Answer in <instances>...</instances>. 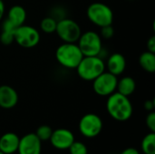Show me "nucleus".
Returning a JSON list of instances; mask_svg holds the SVG:
<instances>
[{
  "label": "nucleus",
  "instance_id": "1",
  "mask_svg": "<svg viewBox=\"0 0 155 154\" xmlns=\"http://www.w3.org/2000/svg\"><path fill=\"white\" fill-rule=\"evenodd\" d=\"M106 110L109 115L118 122L128 121L134 113L133 104L129 97L114 92L108 96L106 101Z\"/></svg>",
  "mask_w": 155,
  "mask_h": 154
},
{
  "label": "nucleus",
  "instance_id": "2",
  "mask_svg": "<svg viewBox=\"0 0 155 154\" xmlns=\"http://www.w3.org/2000/svg\"><path fill=\"white\" fill-rule=\"evenodd\" d=\"M84 55L76 43H64L55 51L57 62L64 68L75 69Z\"/></svg>",
  "mask_w": 155,
  "mask_h": 154
},
{
  "label": "nucleus",
  "instance_id": "3",
  "mask_svg": "<svg viewBox=\"0 0 155 154\" xmlns=\"http://www.w3.org/2000/svg\"><path fill=\"white\" fill-rule=\"evenodd\" d=\"M75 70L81 79L94 81L105 71V63L101 56H84Z\"/></svg>",
  "mask_w": 155,
  "mask_h": 154
},
{
  "label": "nucleus",
  "instance_id": "4",
  "mask_svg": "<svg viewBox=\"0 0 155 154\" xmlns=\"http://www.w3.org/2000/svg\"><path fill=\"white\" fill-rule=\"evenodd\" d=\"M86 15L94 25L100 28L113 25L114 22V12L112 8L101 2L91 4L87 7Z\"/></svg>",
  "mask_w": 155,
  "mask_h": 154
},
{
  "label": "nucleus",
  "instance_id": "5",
  "mask_svg": "<svg viewBox=\"0 0 155 154\" xmlns=\"http://www.w3.org/2000/svg\"><path fill=\"white\" fill-rule=\"evenodd\" d=\"M76 43L84 56H99L103 51L102 37L94 31L82 33Z\"/></svg>",
  "mask_w": 155,
  "mask_h": 154
},
{
  "label": "nucleus",
  "instance_id": "6",
  "mask_svg": "<svg viewBox=\"0 0 155 154\" xmlns=\"http://www.w3.org/2000/svg\"><path fill=\"white\" fill-rule=\"evenodd\" d=\"M55 33L64 43H76L82 34V30L76 21L63 18L57 21Z\"/></svg>",
  "mask_w": 155,
  "mask_h": 154
},
{
  "label": "nucleus",
  "instance_id": "7",
  "mask_svg": "<svg viewBox=\"0 0 155 154\" xmlns=\"http://www.w3.org/2000/svg\"><path fill=\"white\" fill-rule=\"evenodd\" d=\"M14 36L15 42L24 48H33L40 42L39 31L36 28L25 24L15 28Z\"/></svg>",
  "mask_w": 155,
  "mask_h": 154
},
{
  "label": "nucleus",
  "instance_id": "8",
  "mask_svg": "<svg viewBox=\"0 0 155 154\" xmlns=\"http://www.w3.org/2000/svg\"><path fill=\"white\" fill-rule=\"evenodd\" d=\"M93 82L94 92L99 96H109L116 92L118 78L109 72H104Z\"/></svg>",
  "mask_w": 155,
  "mask_h": 154
},
{
  "label": "nucleus",
  "instance_id": "9",
  "mask_svg": "<svg viewBox=\"0 0 155 154\" xmlns=\"http://www.w3.org/2000/svg\"><path fill=\"white\" fill-rule=\"evenodd\" d=\"M78 127L83 136L89 139L95 138L103 130V121L95 113H86L81 118Z\"/></svg>",
  "mask_w": 155,
  "mask_h": 154
},
{
  "label": "nucleus",
  "instance_id": "10",
  "mask_svg": "<svg viewBox=\"0 0 155 154\" xmlns=\"http://www.w3.org/2000/svg\"><path fill=\"white\" fill-rule=\"evenodd\" d=\"M49 141L52 146L57 150H68L75 140L74 133L70 130L60 128L53 131Z\"/></svg>",
  "mask_w": 155,
  "mask_h": 154
},
{
  "label": "nucleus",
  "instance_id": "11",
  "mask_svg": "<svg viewBox=\"0 0 155 154\" xmlns=\"http://www.w3.org/2000/svg\"><path fill=\"white\" fill-rule=\"evenodd\" d=\"M17 152L19 154H41L42 142L35 133H27L20 138Z\"/></svg>",
  "mask_w": 155,
  "mask_h": 154
},
{
  "label": "nucleus",
  "instance_id": "12",
  "mask_svg": "<svg viewBox=\"0 0 155 154\" xmlns=\"http://www.w3.org/2000/svg\"><path fill=\"white\" fill-rule=\"evenodd\" d=\"M18 103V93L10 85L0 86V107L3 109H12Z\"/></svg>",
  "mask_w": 155,
  "mask_h": 154
},
{
  "label": "nucleus",
  "instance_id": "13",
  "mask_svg": "<svg viewBox=\"0 0 155 154\" xmlns=\"http://www.w3.org/2000/svg\"><path fill=\"white\" fill-rule=\"evenodd\" d=\"M105 66L107 67L109 73L114 74L115 76H119L126 69V59L120 53L112 54L108 57Z\"/></svg>",
  "mask_w": 155,
  "mask_h": 154
},
{
  "label": "nucleus",
  "instance_id": "14",
  "mask_svg": "<svg viewBox=\"0 0 155 154\" xmlns=\"http://www.w3.org/2000/svg\"><path fill=\"white\" fill-rule=\"evenodd\" d=\"M20 138L14 133H6L0 138V152L5 154H13L17 152Z\"/></svg>",
  "mask_w": 155,
  "mask_h": 154
},
{
  "label": "nucleus",
  "instance_id": "15",
  "mask_svg": "<svg viewBox=\"0 0 155 154\" xmlns=\"http://www.w3.org/2000/svg\"><path fill=\"white\" fill-rule=\"evenodd\" d=\"M6 19L15 28H17L18 26L25 24L26 20V11L22 5H13L8 11Z\"/></svg>",
  "mask_w": 155,
  "mask_h": 154
},
{
  "label": "nucleus",
  "instance_id": "16",
  "mask_svg": "<svg viewBox=\"0 0 155 154\" xmlns=\"http://www.w3.org/2000/svg\"><path fill=\"white\" fill-rule=\"evenodd\" d=\"M135 89H136L135 80L131 76H124L120 80H118L117 82L116 92H118L123 95L129 97L135 92Z\"/></svg>",
  "mask_w": 155,
  "mask_h": 154
},
{
  "label": "nucleus",
  "instance_id": "17",
  "mask_svg": "<svg viewBox=\"0 0 155 154\" xmlns=\"http://www.w3.org/2000/svg\"><path fill=\"white\" fill-rule=\"evenodd\" d=\"M140 66L147 73L153 74L155 72V54L146 51L139 57Z\"/></svg>",
  "mask_w": 155,
  "mask_h": 154
},
{
  "label": "nucleus",
  "instance_id": "18",
  "mask_svg": "<svg viewBox=\"0 0 155 154\" xmlns=\"http://www.w3.org/2000/svg\"><path fill=\"white\" fill-rule=\"evenodd\" d=\"M142 151L144 154H155V133H149L142 141Z\"/></svg>",
  "mask_w": 155,
  "mask_h": 154
},
{
  "label": "nucleus",
  "instance_id": "19",
  "mask_svg": "<svg viewBox=\"0 0 155 154\" xmlns=\"http://www.w3.org/2000/svg\"><path fill=\"white\" fill-rule=\"evenodd\" d=\"M57 25V20L53 16H45L42 19L40 23L41 30L45 34H53L55 33Z\"/></svg>",
  "mask_w": 155,
  "mask_h": 154
},
{
  "label": "nucleus",
  "instance_id": "20",
  "mask_svg": "<svg viewBox=\"0 0 155 154\" xmlns=\"http://www.w3.org/2000/svg\"><path fill=\"white\" fill-rule=\"evenodd\" d=\"M53 133V129L48 125H41L37 128L35 134L41 142L49 141Z\"/></svg>",
  "mask_w": 155,
  "mask_h": 154
},
{
  "label": "nucleus",
  "instance_id": "21",
  "mask_svg": "<svg viewBox=\"0 0 155 154\" xmlns=\"http://www.w3.org/2000/svg\"><path fill=\"white\" fill-rule=\"evenodd\" d=\"M68 150L70 154H88L87 147L81 142L74 141Z\"/></svg>",
  "mask_w": 155,
  "mask_h": 154
},
{
  "label": "nucleus",
  "instance_id": "22",
  "mask_svg": "<svg viewBox=\"0 0 155 154\" xmlns=\"http://www.w3.org/2000/svg\"><path fill=\"white\" fill-rule=\"evenodd\" d=\"M15 31H6L2 30V33L0 34V42L4 45H9L13 42H15V36H14Z\"/></svg>",
  "mask_w": 155,
  "mask_h": 154
},
{
  "label": "nucleus",
  "instance_id": "23",
  "mask_svg": "<svg viewBox=\"0 0 155 154\" xmlns=\"http://www.w3.org/2000/svg\"><path fill=\"white\" fill-rule=\"evenodd\" d=\"M114 34V30L112 25L101 27V34L100 36L104 39H111Z\"/></svg>",
  "mask_w": 155,
  "mask_h": 154
},
{
  "label": "nucleus",
  "instance_id": "24",
  "mask_svg": "<svg viewBox=\"0 0 155 154\" xmlns=\"http://www.w3.org/2000/svg\"><path fill=\"white\" fill-rule=\"evenodd\" d=\"M145 123L149 130L153 133H155V113L153 111L148 113V115L146 116Z\"/></svg>",
  "mask_w": 155,
  "mask_h": 154
},
{
  "label": "nucleus",
  "instance_id": "25",
  "mask_svg": "<svg viewBox=\"0 0 155 154\" xmlns=\"http://www.w3.org/2000/svg\"><path fill=\"white\" fill-rule=\"evenodd\" d=\"M147 51L155 54V36L152 35L147 41Z\"/></svg>",
  "mask_w": 155,
  "mask_h": 154
},
{
  "label": "nucleus",
  "instance_id": "26",
  "mask_svg": "<svg viewBox=\"0 0 155 154\" xmlns=\"http://www.w3.org/2000/svg\"><path fill=\"white\" fill-rule=\"evenodd\" d=\"M155 103L154 100H147L144 103V109L148 112H153L154 110Z\"/></svg>",
  "mask_w": 155,
  "mask_h": 154
},
{
  "label": "nucleus",
  "instance_id": "27",
  "mask_svg": "<svg viewBox=\"0 0 155 154\" xmlns=\"http://www.w3.org/2000/svg\"><path fill=\"white\" fill-rule=\"evenodd\" d=\"M120 154H140V152L135 148H126Z\"/></svg>",
  "mask_w": 155,
  "mask_h": 154
},
{
  "label": "nucleus",
  "instance_id": "28",
  "mask_svg": "<svg viewBox=\"0 0 155 154\" xmlns=\"http://www.w3.org/2000/svg\"><path fill=\"white\" fill-rule=\"evenodd\" d=\"M5 4H4L3 0H0V21L2 20V18L5 15Z\"/></svg>",
  "mask_w": 155,
  "mask_h": 154
},
{
  "label": "nucleus",
  "instance_id": "29",
  "mask_svg": "<svg viewBox=\"0 0 155 154\" xmlns=\"http://www.w3.org/2000/svg\"><path fill=\"white\" fill-rule=\"evenodd\" d=\"M0 154H5V153H3V152H0Z\"/></svg>",
  "mask_w": 155,
  "mask_h": 154
},
{
  "label": "nucleus",
  "instance_id": "30",
  "mask_svg": "<svg viewBox=\"0 0 155 154\" xmlns=\"http://www.w3.org/2000/svg\"><path fill=\"white\" fill-rule=\"evenodd\" d=\"M129 1H134V0H129Z\"/></svg>",
  "mask_w": 155,
  "mask_h": 154
}]
</instances>
